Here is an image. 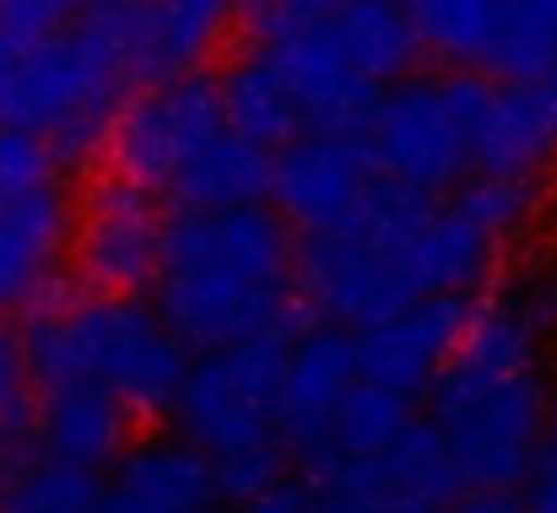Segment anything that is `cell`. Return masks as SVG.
<instances>
[{"instance_id": "1", "label": "cell", "mask_w": 557, "mask_h": 513, "mask_svg": "<svg viewBox=\"0 0 557 513\" xmlns=\"http://www.w3.org/2000/svg\"><path fill=\"white\" fill-rule=\"evenodd\" d=\"M557 325V271H542L471 309L455 356L428 384V422L460 465L466 487H520L542 460L553 389L542 341Z\"/></svg>"}, {"instance_id": "2", "label": "cell", "mask_w": 557, "mask_h": 513, "mask_svg": "<svg viewBox=\"0 0 557 513\" xmlns=\"http://www.w3.org/2000/svg\"><path fill=\"white\" fill-rule=\"evenodd\" d=\"M298 292V243L260 200L163 222L152 309L185 351L282 336Z\"/></svg>"}, {"instance_id": "3", "label": "cell", "mask_w": 557, "mask_h": 513, "mask_svg": "<svg viewBox=\"0 0 557 513\" xmlns=\"http://www.w3.org/2000/svg\"><path fill=\"white\" fill-rule=\"evenodd\" d=\"M141 76H152L147 0H87L65 33L0 43V125L44 136L54 158H92Z\"/></svg>"}, {"instance_id": "4", "label": "cell", "mask_w": 557, "mask_h": 513, "mask_svg": "<svg viewBox=\"0 0 557 513\" xmlns=\"http://www.w3.org/2000/svg\"><path fill=\"white\" fill-rule=\"evenodd\" d=\"M22 356L38 389L98 384L131 416L174 411L189 362L152 303L109 298V292H92L82 303H49L44 314H33L22 336Z\"/></svg>"}, {"instance_id": "5", "label": "cell", "mask_w": 557, "mask_h": 513, "mask_svg": "<svg viewBox=\"0 0 557 513\" xmlns=\"http://www.w3.org/2000/svg\"><path fill=\"white\" fill-rule=\"evenodd\" d=\"M276 367L282 336L211 346L185 362L174 416L189 449L211 460L222 503H238L287 471V449L276 438Z\"/></svg>"}, {"instance_id": "6", "label": "cell", "mask_w": 557, "mask_h": 513, "mask_svg": "<svg viewBox=\"0 0 557 513\" xmlns=\"http://www.w3.org/2000/svg\"><path fill=\"white\" fill-rule=\"evenodd\" d=\"M487 82L471 71L449 76H400L395 87L379 92L363 147L379 178L411 184L422 195H444L466 184L476 168V120H482Z\"/></svg>"}, {"instance_id": "7", "label": "cell", "mask_w": 557, "mask_h": 513, "mask_svg": "<svg viewBox=\"0 0 557 513\" xmlns=\"http://www.w3.org/2000/svg\"><path fill=\"white\" fill-rule=\"evenodd\" d=\"M222 103H216V82L200 76V71H180V76H163L158 87H147L141 98H131L120 114H114V130H109V158L114 173L152 189V195H169V184L222 136Z\"/></svg>"}, {"instance_id": "8", "label": "cell", "mask_w": 557, "mask_h": 513, "mask_svg": "<svg viewBox=\"0 0 557 513\" xmlns=\"http://www.w3.org/2000/svg\"><path fill=\"white\" fill-rule=\"evenodd\" d=\"M158 249H163L158 195L120 173L98 178L71 216V260L92 292L136 298L141 287H152Z\"/></svg>"}, {"instance_id": "9", "label": "cell", "mask_w": 557, "mask_h": 513, "mask_svg": "<svg viewBox=\"0 0 557 513\" xmlns=\"http://www.w3.org/2000/svg\"><path fill=\"white\" fill-rule=\"evenodd\" d=\"M320 487L347 492L369 513H444L460 492V465L444 449L433 422H406L384 449L363 460H331L320 465Z\"/></svg>"}, {"instance_id": "10", "label": "cell", "mask_w": 557, "mask_h": 513, "mask_svg": "<svg viewBox=\"0 0 557 513\" xmlns=\"http://www.w3.org/2000/svg\"><path fill=\"white\" fill-rule=\"evenodd\" d=\"M373 158L363 147V136H325V130H309V136H293L287 147H276L271 158V200H276V216L304 227V233H331L342 227L358 200L369 195Z\"/></svg>"}, {"instance_id": "11", "label": "cell", "mask_w": 557, "mask_h": 513, "mask_svg": "<svg viewBox=\"0 0 557 513\" xmlns=\"http://www.w3.org/2000/svg\"><path fill=\"white\" fill-rule=\"evenodd\" d=\"M358 384V351L352 330L314 325L293 341H282V367H276V438L287 454L320 460L331 443V422L342 400Z\"/></svg>"}, {"instance_id": "12", "label": "cell", "mask_w": 557, "mask_h": 513, "mask_svg": "<svg viewBox=\"0 0 557 513\" xmlns=\"http://www.w3.org/2000/svg\"><path fill=\"white\" fill-rule=\"evenodd\" d=\"M260 54L276 71V82L287 87V98L298 109V125L325 130V136H363L384 87H373L369 76L342 54L331 22L309 27V33H282V38L260 43Z\"/></svg>"}, {"instance_id": "13", "label": "cell", "mask_w": 557, "mask_h": 513, "mask_svg": "<svg viewBox=\"0 0 557 513\" xmlns=\"http://www.w3.org/2000/svg\"><path fill=\"white\" fill-rule=\"evenodd\" d=\"M471 309L476 303L466 292H444V298H417V303L395 309L389 320L358 330L352 336L358 378H369L379 389H395L406 400L428 395V384L438 378V367L455 356V346L466 336Z\"/></svg>"}, {"instance_id": "14", "label": "cell", "mask_w": 557, "mask_h": 513, "mask_svg": "<svg viewBox=\"0 0 557 513\" xmlns=\"http://www.w3.org/2000/svg\"><path fill=\"white\" fill-rule=\"evenodd\" d=\"M71 195L38 184L0 200V309H33L71 260Z\"/></svg>"}, {"instance_id": "15", "label": "cell", "mask_w": 557, "mask_h": 513, "mask_svg": "<svg viewBox=\"0 0 557 513\" xmlns=\"http://www.w3.org/2000/svg\"><path fill=\"white\" fill-rule=\"evenodd\" d=\"M557 163V82H487L476 120V168L498 178H542Z\"/></svg>"}, {"instance_id": "16", "label": "cell", "mask_w": 557, "mask_h": 513, "mask_svg": "<svg viewBox=\"0 0 557 513\" xmlns=\"http://www.w3.org/2000/svg\"><path fill=\"white\" fill-rule=\"evenodd\" d=\"M222 487L206 454L189 443H141L114 460V481L98 492V513H216Z\"/></svg>"}, {"instance_id": "17", "label": "cell", "mask_w": 557, "mask_h": 513, "mask_svg": "<svg viewBox=\"0 0 557 513\" xmlns=\"http://www.w3.org/2000/svg\"><path fill=\"white\" fill-rule=\"evenodd\" d=\"M131 422L136 416L109 389L60 384V389H44V400H38V449H49L54 460L82 465V471H109L125 454Z\"/></svg>"}, {"instance_id": "18", "label": "cell", "mask_w": 557, "mask_h": 513, "mask_svg": "<svg viewBox=\"0 0 557 513\" xmlns=\"http://www.w3.org/2000/svg\"><path fill=\"white\" fill-rule=\"evenodd\" d=\"M98 471L65 465L22 438L0 443V513H98Z\"/></svg>"}, {"instance_id": "19", "label": "cell", "mask_w": 557, "mask_h": 513, "mask_svg": "<svg viewBox=\"0 0 557 513\" xmlns=\"http://www.w3.org/2000/svg\"><path fill=\"white\" fill-rule=\"evenodd\" d=\"M331 33H336L342 54L369 76L373 87H395L422 60V38H417L400 0H347L331 16Z\"/></svg>"}, {"instance_id": "20", "label": "cell", "mask_w": 557, "mask_h": 513, "mask_svg": "<svg viewBox=\"0 0 557 513\" xmlns=\"http://www.w3.org/2000/svg\"><path fill=\"white\" fill-rule=\"evenodd\" d=\"M271 189V152L222 130L174 184L169 200H180V211H222V205H249Z\"/></svg>"}, {"instance_id": "21", "label": "cell", "mask_w": 557, "mask_h": 513, "mask_svg": "<svg viewBox=\"0 0 557 513\" xmlns=\"http://www.w3.org/2000/svg\"><path fill=\"white\" fill-rule=\"evenodd\" d=\"M216 103H222V125L265 152L287 147L298 136V109L287 98V87L276 82V71L265 65V54H244L216 76Z\"/></svg>"}, {"instance_id": "22", "label": "cell", "mask_w": 557, "mask_h": 513, "mask_svg": "<svg viewBox=\"0 0 557 513\" xmlns=\"http://www.w3.org/2000/svg\"><path fill=\"white\" fill-rule=\"evenodd\" d=\"M482 65L504 82H531L557 65V0H498Z\"/></svg>"}, {"instance_id": "23", "label": "cell", "mask_w": 557, "mask_h": 513, "mask_svg": "<svg viewBox=\"0 0 557 513\" xmlns=\"http://www.w3.org/2000/svg\"><path fill=\"white\" fill-rule=\"evenodd\" d=\"M238 0H147L152 22V76L195 71L227 33Z\"/></svg>"}, {"instance_id": "24", "label": "cell", "mask_w": 557, "mask_h": 513, "mask_svg": "<svg viewBox=\"0 0 557 513\" xmlns=\"http://www.w3.org/2000/svg\"><path fill=\"white\" fill-rule=\"evenodd\" d=\"M411 422V400L395 395V389H379L369 378L352 384V395L342 400L336 422H331V443L314 465H331V460H363L373 449H384L400 427Z\"/></svg>"}, {"instance_id": "25", "label": "cell", "mask_w": 557, "mask_h": 513, "mask_svg": "<svg viewBox=\"0 0 557 513\" xmlns=\"http://www.w3.org/2000/svg\"><path fill=\"white\" fill-rule=\"evenodd\" d=\"M400 5H406V16L422 38V54H438L460 71L482 65L498 0H400Z\"/></svg>"}, {"instance_id": "26", "label": "cell", "mask_w": 557, "mask_h": 513, "mask_svg": "<svg viewBox=\"0 0 557 513\" xmlns=\"http://www.w3.org/2000/svg\"><path fill=\"white\" fill-rule=\"evenodd\" d=\"M54 147L22 125H0V200H16L38 184H54Z\"/></svg>"}, {"instance_id": "27", "label": "cell", "mask_w": 557, "mask_h": 513, "mask_svg": "<svg viewBox=\"0 0 557 513\" xmlns=\"http://www.w3.org/2000/svg\"><path fill=\"white\" fill-rule=\"evenodd\" d=\"M347 0H238L233 16L244 22V33L255 43H271L282 33H309V27H325Z\"/></svg>"}, {"instance_id": "28", "label": "cell", "mask_w": 557, "mask_h": 513, "mask_svg": "<svg viewBox=\"0 0 557 513\" xmlns=\"http://www.w3.org/2000/svg\"><path fill=\"white\" fill-rule=\"evenodd\" d=\"M87 0H0V43H44L82 16Z\"/></svg>"}, {"instance_id": "29", "label": "cell", "mask_w": 557, "mask_h": 513, "mask_svg": "<svg viewBox=\"0 0 557 513\" xmlns=\"http://www.w3.org/2000/svg\"><path fill=\"white\" fill-rule=\"evenodd\" d=\"M27 427H33V373H27L22 341L0 336V443L22 438Z\"/></svg>"}, {"instance_id": "30", "label": "cell", "mask_w": 557, "mask_h": 513, "mask_svg": "<svg viewBox=\"0 0 557 513\" xmlns=\"http://www.w3.org/2000/svg\"><path fill=\"white\" fill-rule=\"evenodd\" d=\"M309 492H314V481H304V476L287 465L282 476H271L265 487H255L249 498H238V503H233V513H304Z\"/></svg>"}, {"instance_id": "31", "label": "cell", "mask_w": 557, "mask_h": 513, "mask_svg": "<svg viewBox=\"0 0 557 513\" xmlns=\"http://www.w3.org/2000/svg\"><path fill=\"white\" fill-rule=\"evenodd\" d=\"M444 513H525L509 487H466Z\"/></svg>"}, {"instance_id": "32", "label": "cell", "mask_w": 557, "mask_h": 513, "mask_svg": "<svg viewBox=\"0 0 557 513\" xmlns=\"http://www.w3.org/2000/svg\"><path fill=\"white\" fill-rule=\"evenodd\" d=\"M525 513H557V471L553 465H536L531 471V492L520 498Z\"/></svg>"}, {"instance_id": "33", "label": "cell", "mask_w": 557, "mask_h": 513, "mask_svg": "<svg viewBox=\"0 0 557 513\" xmlns=\"http://www.w3.org/2000/svg\"><path fill=\"white\" fill-rule=\"evenodd\" d=\"M304 513H369L363 503H352L347 492H336V487H314L309 492V503H304Z\"/></svg>"}, {"instance_id": "34", "label": "cell", "mask_w": 557, "mask_h": 513, "mask_svg": "<svg viewBox=\"0 0 557 513\" xmlns=\"http://www.w3.org/2000/svg\"><path fill=\"white\" fill-rule=\"evenodd\" d=\"M536 465H553L557 471V411L547 416V433H542V460Z\"/></svg>"}, {"instance_id": "35", "label": "cell", "mask_w": 557, "mask_h": 513, "mask_svg": "<svg viewBox=\"0 0 557 513\" xmlns=\"http://www.w3.org/2000/svg\"><path fill=\"white\" fill-rule=\"evenodd\" d=\"M547 76H553V82H557V65H553V71H547Z\"/></svg>"}]
</instances>
